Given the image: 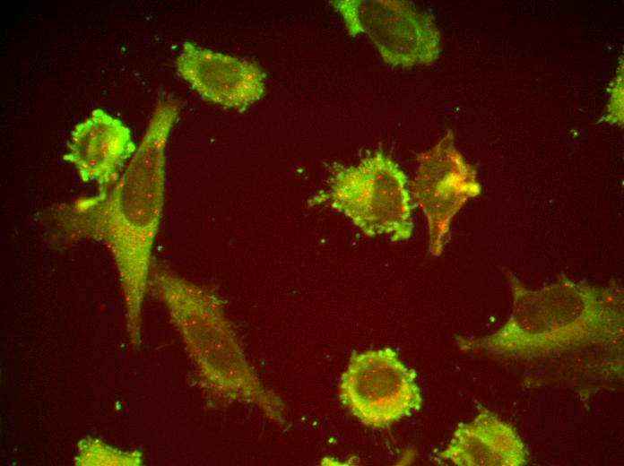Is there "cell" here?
I'll return each instance as SVG.
<instances>
[{
    "label": "cell",
    "mask_w": 624,
    "mask_h": 466,
    "mask_svg": "<svg viewBox=\"0 0 624 466\" xmlns=\"http://www.w3.org/2000/svg\"><path fill=\"white\" fill-rule=\"evenodd\" d=\"M178 110L175 101L160 99L118 180L94 196L56 205L47 213V220L54 228L55 244L92 239L109 251L119 277L126 332L134 348L142 341L143 306L164 206L165 150Z\"/></svg>",
    "instance_id": "6da1fadb"
},
{
    "label": "cell",
    "mask_w": 624,
    "mask_h": 466,
    "mask_svg": "<svg viewBox=\"0 0 624 466\" xmlns=\"http://www.w3.org/2000/svg\"><path fill=\"white\" fill-rule=\"evenodd\" d=\"M504 274L513 298L509 316L489 335L456 337L462 350L533 360L589 348H622L624 292L619 281L595 285L562 272L557 281L533 289L512 271Z\"/></svg>",
    "instance_id": "7a4b0ae2"
},
{
    "label": "cell",
    "mask_w": 624,
    "mask_h": 466,
    "mask_svg": "<svg viewBox=\"0 0 624 466\" xmlns=\"http://www.w3.org/2000/svg\"><path fill=\"white\" fill-rule=\"evenodd\" d=\"M149 290L167 308L208 397L254 407L269 420L283 423L282 400L251 367L213 288L152 265Z\"/></svg>",
    "instance_id": "3957f363"
},
{
    "label": "cell",
    "mask_w": 624,
    "mask_h": 466,
    "mask_svg": "<svg viewBox=\"0 0 624 466\" xmlns=\"http://www.w3.org/2000/svg\"><path fill=\"white\" fill-rule=\"evenodd\" d=\"M328 190L310 204L326 203L347 217L366 237L392 242L409 239L413 231V200L407 176L378 149L357 165L334 162Z\"/></svg>",
    "instance_id": "277c9868"
},
{
    "label": "cell",
    "mask_w": 624,
    "mask_h": 466,
    "mask_svg": "<svg viewBox=\"0 0 624 466\" xmlns=\"http://www.w3.org/2000/svg\"><path fill=\"white\" fill-rule=\"evenodd\" d=\"M339 398L364 426L386 428L419 411L417 374L392 348L353 354L342 374Z\"/></svg>",
    "instance_id": "5b68a950"
},
{
    "label": "cell",
    "mask_w": 624,
    "mask_h": 466,
    "mask_svg": "<svg viewBox=\"0 0 624 466\" xmlns=\"http://www.w3.org/2000/svg\"><path fill=\"white\" fill-rule=\"evenodd\" d=\"M348 34H363L383 60L393 66L429 65L440 53V33L433 17L409 2L398 0H334Z\"/></svg>",
    "instance_id": "8992f818"
},
{
    "label": "cell",
    "mask_w": 624,
    "mask_h": 466,
    "mask_svg": "<svg viewBox=\"0 0 624 466\" xmlns=\"http://www.w3.org/2000/svg\"><path fill=\"white\" fill-rule=\"evenodd\" d=\"M481 190L476 169L457 150L451 131L429 150L417 155L411 194L427 220L428 246L432 255L442 254L454 217Z\"/></svg>",
    "instance_id": "52a82bcc"
},
{
    "label": "cell",
    "mask_w": 624,
    "mask_h": 466,
    "mask_svg": "<svg viewBox=\"0 0 624 466\" xmlns=\"http://www.w3.org/2000/svg\"><path fill=\"white\" fill-rule=\"evenodd\" d=\"M177 72L205 101L244 110L261 99L265 73L255 63L185 41Z\"/></svg>",
    "instance_id": "ba28073f"
},
{
    "label": "cell",
    "mask_w": 624,
    "mask_h": 466,
    "mask_svg": "<svg viewBox=\"0 0 624 466\" xmlns=\"http://www.w3.org/2000/svg\"><path fill=\"white\" fill-rule=\"evenodd\" d=\"M136 148L128 126L96 108L72 130L64 160L82 182H96L99 191H104L118 180Z\"/></svg>",
    "instance_id": "9c48e42d"
},
{
    "label": "cell",
    "mask_w": 624,
    "mask_h": 466,
    "mask_svg": "<svg viewBox=\"0 0 624 466\" xmlns=\"http://www.w3.org/2000/svg\"><path fill=\"white\" fill-rule=\"evenodd\" d=\"M435 461L456 466H524L529 452L512 424L479 405L477 415L457 426Z\"/></svg>",
    "instance_id": "30bf717a"
},
{
    "label": "cell",
    "mask_w": 624,
    "mask_h": 466,
    "mask_svg": "<svg viewBox=\"0 0 624 466\" xmlns=\"http://www.w3.org/2000/svg\"><path fill=\"white\" fill-rule=\"evenodd\" d=\"M143 455L138 451L121 450L91 436L77 443L74 464L78 466H138Z\"/></svg>",
    "instance_id": "8fae6325"
},
{
    "label": "cell",
    "mask_w": 624,
    "mask_h": 466,
    "mask_svg": "<svg viewBox=\"0 0 624 466\" xmlns=\"http://www.w3.org/2000/svg\"><path fill=\"white\" fill-rule=\"evenodd\" d=\"M623 77L622 72L614 80L611 99L608 104V114L605 121L610 124L622 125L623 121Z\"/></svg>",
    "instance_id": "7c38bea8"
}]
</instances>
